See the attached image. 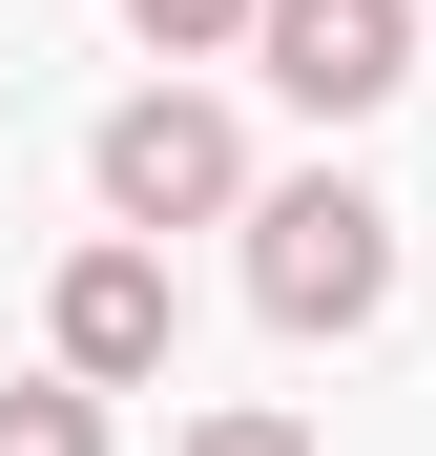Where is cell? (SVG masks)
Masks as SVG:
<instances>
[{"instance_id":"1","label":"cell","mask_w":436,"mask_h":456,"mask_svg":"<svg viewBox=\"0 0 436 456\" xmlns=\"http://www.w3.org/2000/svg\"><path fill=\"white\" fill-rule=\"evenodd\" d=\"M250 312L270 332H374L395 312V208L374 187H250Z\"/></svg>"},{"instance_id":"2","label":"cell","mask_w":436,"mask_h":456,"mask_svg":"<svg viewBox=\"0 0 436 456\" xmlns=\"http://www.w3.org/2000/svg\"><path fill=\"white\" fill-rule=\"evenodd\" d=\"M84 187H104V228H208V208H250V145L208 84H145V104H104Z\"/></svg>"},{"instance_id":"3","label":"cell","mask_w":436,"mask_h":456,"mask_svg":"<svg viewBox=\"0 0 436 456\" xmlns=\"http://www.w3.org/2000/svg\"><path fill=\"white\" fill-rule=\"evenodd\" d=\"M250 62L312 125H374L395 84H415V0H250Z\"/></svg>"},{"instance_id":"4","label":"cell","mask_w":436,"mask_h":456,"mask_svg":"<svg viewBox=\"0 0 436 456\" xmlns=\"http://www.w3.org/2000/svg\"><path fill=\"white\" fill-rule=\"evenodd\" d=\"M167 332H187V290H167V249H145V228H104V249L42 290V353L104 373V395H145V373H167Z\"/></svg>"},{"instance_id":"5","label":"cell","mask_w":436,"mask_h":456,"mask_svg":"<svg viewBox=\"0 0 436 456\" xmlns=\"http://www.w3.org/2000/svg\"><path fill=\"white\" fill-rule=\"evenodd\" d=\"M125 415H104V373H21V395H0V456H104Z\"/></svg>"},{"instance_id":"6","label":"cell","mask_w":436,"mask_h":456,"mask_svg":"<svg viewBox=\"0 0 436 456\" xmlns=\"http://www.w3.org/2000/svg\"><path fill=\"white\" fill-rule=\"evenodd\" d=\"M125 21L167 42V62H208V42H250V0H125Z\"/></svg>"},{"instance_id":"7","label":"cell","mask_w":436,"mask_h":456,"mask_svg":"<svg viewBox=\"0 0 436 456\" xmlns=\"http://www.w3.org/2000/svg\"><path fill=\"white\" fill-rule=\"evenodd\" d=\"M187 456H312L291 415H187Z\"/></svg>"}]
</instances>
